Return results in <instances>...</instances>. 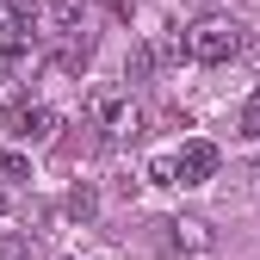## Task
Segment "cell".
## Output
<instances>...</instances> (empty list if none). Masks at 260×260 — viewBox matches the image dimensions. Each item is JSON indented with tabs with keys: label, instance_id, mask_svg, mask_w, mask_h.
I'll return each instance as SVG.
<instances>
[{
	"label": "cell",
	"instance_id": "obj_1",
	"mask_svg": "<svg viewBox=\"0 0 260 260\" xmlns=\"http://www.w3.org/2000/svg\"><path fill=\"white\" fill-rule=\"evenodd\" d=\"M242 44H248V25L230 19V13H205V19H192V25H186V56H192V62H205V69L236 62Z\"/></svg>",
	"mask_w": 260,
	"mask_h": 260
},
{
	"label": "cell",
	"instance_id": "obj_2",
	"mask_svg": "<svg viewBox=\"0 0 260 260\" xmlns=\"http://www.w3.org/2000/svg\"><path fill=\"white\" fill-rule=\"evenodd\" d=\"M87 124L100 130L106 143H137L143 112H137V100H130V87H93L87 93Z\"/></svg>",
	"mask_w": 260,
	"mask_h": 260
},
{
	"label": "cell",
	"instance_id": "obj_3",
	"mask_svg": "<svg viewBox=\"0 0 260 260\" xmlns=\"http://www.w3.org/2000/svg\"><path fill=\"white\" fill-rule=\"evenodd\" d=\"M7 137H13V143H31V149L50 143V137H56V112L38 106V100H19V106L7 112Z\"/></svg>",
	"mask_w": 260,
	"mask_h": 260
},
{
	"label": "cell",
	"instance_id": "obj_4",
	"mask_svg": "<svg viewBox=\"0 0 260 260\" xmlns=\"http://www.w3.org/2000/svg\"><path fill=\"white\" fill-rule=\"evenodd\" d=\"M217 174V149L211 143H180V155H174V186H205Z\"/></svg>",
	"mask_w": 260,
	"mask_h": 260
},
{
	"label": "cell",
	"instance_id": "obj_5",
	"mask_svg": "<svg viewBox=\"0 0 260 260\" xmlns=\"http://www.w3.org/2000/svg\"><path fill=\"white\" fill-rule=\"evenodd\" d=\"M38 19L50 25V38H81V31H87V7H81V0H50Z\"/></svg>",
	"mask_w": 260,
	"mask_h": 260
},
{
	"label": "cell",
	"instance_id": "obj_6",
	"mask_svg": "<svg viewBox=\"0 0 260 260\" xmlns=\"http://www.w3.org/2000/svg\"><path fill=\"white\" fill-rule=\"evenodd\" d=\"M31 180V161L19 149H0V186H25Z\"/></svg>",
	"mask_w": 260,
	"mask_h": 260
},
{
	"label": "cell",
	"instance_id": "obj_7",
	"mask_svg": "<svg viewBox=\"0 0 260 260\" xmlns=\"http://www.w3.org/2000/svg\"><path fill=\"white\" fill-rule=\"evenodd\" d=\"M168 230H174V248H192V254H205V248H211L205 223H168Z\"/></svg>",
	"mask_w": 260,
	"mask_h": 260
},
{
	"label": "cell",
	"instance_id": "obj_8",
	"mask_svg": "<svg viewBox=\"0 0 260 260\" xmlns=\"http://www.w3.org/2000/svg\"><path fill=\"white\" fill-rule=\"evenodd\" d=\"M0 260H31V236L7 230V236H0Z\"/></svg>",
	"mask_w": 260,
	"mask_h": 260
},
{
	"label": "cell",
	"instance_id": "obj_9",
	"mask_svg": "<svg viewBox=\"0 0 260 260\" xmlns=\"http://www.w3.org/2000/svg\"><path fill=\"white\" fill-rule=\"evenodd\" d=\"M242 137H254V143H260V87L248 93V106H242Z\"/></svg>",
	"mask_w": 260,
	"mask_h": 260
},
{
	"label": "cell",
	"instance_id": "obj_10",
	"mask_svg": "<svg viewBox=\"0 0 260 260\" xmlns=\"http://www.w3.org/2000/svg\"><path fill=\"white\" fill-rule=\"evenodd\" d=\"M7 199H13V186H0V217H7Z\"/></svg>",
	"mask_w": 260,
	"mask_h": 260
}]
</instances>
